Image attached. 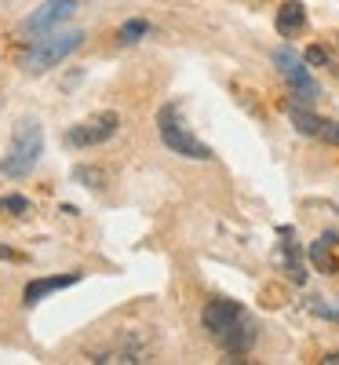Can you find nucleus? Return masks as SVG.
Listing matches in <instances>:
<instances>
[{"label": "nucleus", "mask_w": 339, "mask_h": 365, "mask_svg": "<svg viewBox=\"0 0 339 365\" xmlns=\"http://www.w3.org/2000/svg\"><path fill=\"white\" fill-rule=\"evenodd\" d=\"M44 154V128L37 117H19L15 128H11V143H8V154L0 158V175L8 179H26L29 172L37 168Z\"/></svg>", "instance_id": "obj_1"}, {"label": "nucleus", "mask_w": 339, "mask_h": 365, "mask_svg": "<svg viewBox=\"0 0 339 365\" xmlns=\"http://www.w3.org/2000/svg\"><path fill=\"white\" fill-rule=\"evenodd\" d=\"M80 44H84V29H51L48 37L29 44V51L22 55V70L26 73H44L58 63H66L73 51H80Z\"/></svg>", "instance_id": "obj_2"}, {"label": "nucleus", "mask_w": 339, "mask_h": 365, "mask_svg": "<svg viewBox=\"0 0 339 365\" xmlns=\"http://www.w3.org/2000/svg\"><path fill=\"white\" fill-rule=\"evenodd\" d=\"M157 132H161V143L168 150H175L179 158H190V161H208L212 158V146L201 143L190 128H187V120H182L179 106H161L157 110Z\"/></svg>", "instance_id": "obj_3"}, {"label": "nucleus", "mask_w": 339, "mask_h": 365, "mask_svg": "<svg viewBox=\"0 0 339 365\" xmlns=\"http://www.w3.org/2000/svg\"><path fill=\"white\" fill-rule=\"evenodd\" d=\"M120 128V117L113 110H99V113H88L84 120H77V125H70L66 132V146L73 150H88V146H103L117 135Z\"/></svg>", "instance_id": "obj_4"}, {"label": "nucleus", "mask_w": 339, "mask_h": 365, "mask_svg": "<svg viewBox=\"0 0 339 365\" xmlns=\"http://www.w3.org/2000/svg\"><path fill=\"white\" fill-rule=\"evenodd\" d=\"M273 63H277V70H281V77L292 84V96H296L299 106H311L318 99V84H314L311 70H306V58H299L292 48H277Z\"/></svg>", "instance_id": "obj_5"}, {"label": "nucleus", "mask_w": 339, "mask_h": 365, "mask_svg": "<svg viewBox=\"0 0 339 365\" xmlns=\"http://www.w3.org/2000/svg\"><path fill=\"white\" fill-rule=\"evenodd\" d=\"M77 8H80V0H44V4L22 22V34H29V37L51 34V29H58L66 19H73Z\"/></svg>", "instance_id": "obj_6"}, {"label": "nucleus", "mask_w": 339, "mask_h": 365, "mask_svg": "<svg viewBox=\"0 0 339 365\" xmlns=\"http://www.w3.org/2000/svg\"><path fill=\"white\" fill-rule=\"evenodd\" d=\"M256 336H259V329H256V322L249 318V311H244V314H241V318H237V322H234L215 344H219L230 358H241V354H249V351H252Z\"/></svg>", "instance_id": "obj_7"}, {"label": "nucleus", "mask_w": 339, "mask_h": 365, "mask_svg": "<svg viewBox=\"0 0 339 365\" xmlns=\"http://www.w3.org/2000/svg\"><path fill=\"white\" fill-rule=\"evenodd\" d=\"M241 314H244L241 303H234V299H212L208 307H204V314H201V322H204V329H208V336L219 340Z\"/></svg>", "instance_id": "obj_8"}, {"label": "nucleus", "mask_w": 339, "mask_h": 365, "mask_svg": "<svg viewBox=\"0 0 339 365\" xmlns=\"http://www.w3.org/2000/svg\"><path fill=\"white\" fill-rule=\"evenodd\" d=\"M77 282H80V270H70V274H51V278H37V282H29V285L22 289V303H26V307H33V303H41L44 296L63 292V289H70V285H77Z\"/></svg>", "instance_id": "obj_9"}, {"label": "nucleus", "mask_w": 339, "mask_h": 365, "mask_svg": "<svg viewBox=\"0 0 339 365\" xmlns=\"http://www.w3.org/2000/svg\"><path fill=\"white\" fill-rule=\"evenodd\" d=\"M311 263L325 274H339V234H321L311 245Z\"/></svg>", "instance_id": "obj_10"}, {"label": "nucleus", "mask_w": 339, "mask_h": 365, "mask_svg": "<svg viewBox=\"0 0 339 365\" xmlns=\"http://www.w3.org/2000/svg\"><path fill=\"white\" fill-rule=\"evenodd\" d=\"M306 29V8L299 0H285L281 8H277V34L281 37H299Z\"/></svg>", "instance_id": "obj_11"}, {"label": "nucleus", "mask_w": 339, "mask_h": 365, "mask_svg": "<svg viewBox=\"0 0 339 365\" xmlns=\"http://www.w3.org/2000/svg\"><path fill=\"white\" fill-rule=\"evenodd\" d=\"M281 259H285V270H288V278L296 282V285H303L306 282V267H303V252H299V245H296V241H288L292 237V230L285 227L281 230Z\"/></svg>", "instance_id": "obj_12"}, {"label": "nucleus", "mask_w": 339, "mask_h": 365, "mask_svg": "<svg viewBox=\"0 0 339 365\" xmlns=\"http://www.w3.org/2000/svg\"><path fill=\"white\" fill-rule=\"evenodd\" d=\"M292 125H296V132H303V135H318L325 120H321V117H314L306 106H292Z\"/></svg>", "instance_id": "obj_13"}, {"label": "nucleus", "mask_w": 339, "mask_h": 365, "mask_svg": "<svg viewBox=\"0 0 339 365\" xmlns=\"http://www.w3.org/2000/svg\"><path fill=\"white\" fill-rule=\"evenodd\" d=\"M150 34V22L146 19H128L125 26L117 29V37H120V44H135V41H142Z\"/></svg>", "instance_id": "obj_14"}, {"label": "nucleus", "mask_w": 339, "mask_h": 365, "mask_svg": "<svg viewBox=\"0 0 339 365\" xmlns=\"http://www.w3.org/2000/svg\"><path fill=\"white\" fill-rule=\"evenodd\" d=\"M0 212H11V216H26L29 212V201L22 194H8V197H0Z\"/></svg>", "instance_id": "obj_15"}, {"label": "nucleus", "mask_w": 339, "mask_h": 365, "mask_svg": "<svg viewBox=\"0 0 339 365\" xmlns=\"http://www.w3.org/2000/svg\"><path fill=\"white\" fill-rule=\"evenodd\" d=\"M303 58H306V66H332V55H328V48H321V44H311Z\"/></svg>", "instance_id": "obj_16"}, {"label": "nucleus", "mask_w": 339, "mask_h": 365, "mask_svg": "<svg viewBox=\"0 0 339 365\" xmlns=\"http://www.w3.org/2000/svg\"><path fill=\"white\" fill-rule=\"evenodd\" d=\"M306 307H311L318 318H328V322H339V311L335 307H328V303H321L318 296H311V299H306Z\"/></svg>", "instance_id": "obj_17"}, {"label": "nucleus", "mask_w": 339, "mask_h": 365, "mask_svg": "<svg viewBox=\"0 0 339 365\" xmlns=\"http://www.w3.org/2000/svg\"><path fill=\"white\" fill-rule=\"evenodd\" d=\"M73 179H84V187H95V190H103V172H95V168H77L73 172Z\"/></svg>", "instance_id": "obj_18"}, {"label": "nucleus", "mask_w": 339, "mask_h": 365, "mask_svg": "<svg viewBox=\"0 0 339 365\" xmlns=\"http://www.w3.org/2000/svg\"><path fill=\"white\" fill-rule=\"evenodd\" d=\"M318 139H325V143H335V146H339V125H335V120H325L321 132H318Z\"/></svg>", "instance_id": "obj_19"}, {"label": "nucleus", "mask_w": 339, "mask_h": 365, "mask_svg": "<svg viewBox=\"0 0 339 365\" xmlns=\"http://www.w3.org/2000/svg\"><path fill=\"white\" fill-rule=\"evenodd\" d=\"M0 259H4V263H26V256L15 252V249H8V245H0Z\"/></svg>", "instance_id": "obj_20"}, {"label": "nucleus", "mask_w": 339, "mask_h": 365, "mask_svg": "<svg viewBox=\"0 0 339 365\" xmlns=\"http://www.w3.org/2000/svg\"><path fill=\"white\" fill-rule=\"evenodd\" d=\"M321 361H325V365H339V351H332V354H325Z\"/></svg>", "instance_id": "obj_21"}]
</instances>
